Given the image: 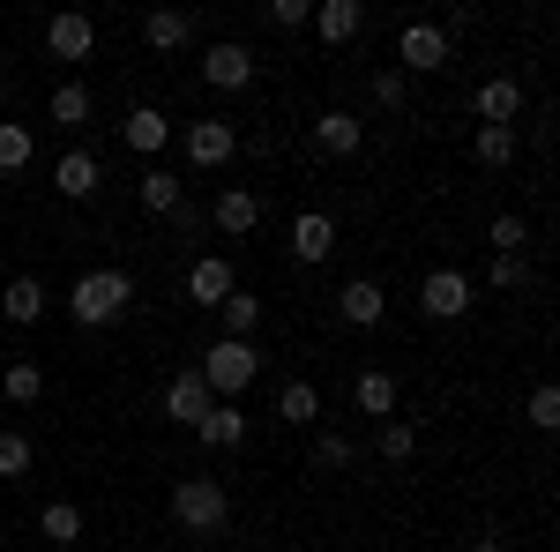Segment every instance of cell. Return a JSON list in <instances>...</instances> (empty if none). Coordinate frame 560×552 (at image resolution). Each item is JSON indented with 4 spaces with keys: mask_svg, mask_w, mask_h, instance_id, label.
Masks as SVG:
<instances>
[{
    "mask_svg": "<svg viewBox=\"0 0 560 552\" xmlns=\"http://www.w3.org/2000/svg\"><path fill=\"white\" fill-rule=\"evenodd\" d=\"M128 306H135V277L128 269H83V277L68 284V314H75L83 329H113Z\"/></svg>",
    "mask_w": 560,
    "mask_h": 552,
    "instance_id": "1",
    "label": "cell"
},
{
    "mask_svg": "<svg viewBox=\"0 0 560 552\" xmlns=\"http://www.w3.org/2000/svg\"><path fill=\"white\" fill-rule=\"evenodd\" d=\"M173 522H179V530H195V538H217V530L232 522V493H224V478H179V485H173Z\"/></svg>",
    "mask_w": 560,
    "mask_h": 552,
    "instance_id": "2",
    "label": "cell"
},
{
    "mask_svg": "<svg viewBox=\"0 0 560 552\" xmlns=\"http://www.w3.org/2000/svg\"><path fill=\"white\" fill-rule=\"evenodd\" d=\"M195 374H202V388H210L217 403H232V396L261 374V351H255V343H240V337H217L210 351H202V366H195Z\"/></svg>",
    "mask_w": 560,
    "mask_h": 552,
    "instance_id": "3",
    "label": "cell"
},
{
    "mask_svg": "<svg viewBox=\"0 0 560 552\" xmlns=\"http://www.w3.org/2000/svg\"><path fill=\"white\" fill-rule=\"evenodd\" d=\"M456 60V38L441 31V23H404L396 31V68L404 75H433V68H448Z\"/></svg>",
    "mask_w": 560,
    "mask_h": 552,
    "instance_id": "4",
    "label": "cell"
},
{
    "mask_svg": "<svg viewBox=\"0 0 560 552\" xmlns=\"http://www.w3.org/2000/svg\"><path fill=\"white\" fill-rule=\"evenodd\" d=\"M179 142H187V165L195 172H224L240 157V128H232V120H187Z\"/></svg>",
    "mask_w": 560,
    "mask_h": 552,
    "instance_id": "5",
    "label": "cell"
},
{
    "mask_svg": "<svg viewBox=\"0 0 560 552\" xmlns=\"http://www.w3.org/2000/svg\"><path fill=\"white\" fill-rule=\"evenodd\" d=\"M202 83H210L217 97L247 90V83H255V45H240V38H217L210 52H202Z\"/></svg>",
    "mask_w": 560,
    "mask_h": 552,
    "instance_id": "6",
    "label": "cell"
},
{
    "mask_svg": "<svg viewBox=\"0 0 560 552\" xmlns=\"http://www.w3.org/2000/svg\"><path fill=\"white\" fill-rule=\"evenodd\" d=\"M419 314L427 321H464L471 314V277L464 269H433L427 284H419Z\"/></svg>",
    "mask_w": 560,
    "mask_h": 552,
    "instance_id": "7",
    "label": "cell"
},
{
    "mask_svg": "<svg viewBox=\"0 0 560 552\" xmlns=\"http://www.w3.org/2000/svg\"><path fill=\"white\" fill-rule=\"evenodd\" d=\"M45 52H52V60H68V68L90 60V52H97V23H90L83 8H60V15L45 23Z\"/></svg>",
    "mask_w": 560,
    "mask_h": 552,
    "instance_id": "8",
    "label": "cell"
},
{
    "mask_svg": "<svg viewBox=\"0 0 560 552\" xmlns=\"http://www.w3.org/2000/svg\"><path fill=\"white\" fill-rule=\"evenodd\" d=\"M202 224H217L224 239H247L261 224V202H255V187H217V202H210V216Z\"/></svg>",
    "mask_w": 560,
    "mask_h": 552,
    "instance_id": "9",
    "label": "cell"
},
{
    "mask_svg": "<svg viewBox=\"0 0 560 552\" xmlns=\"http://www.w3.org/2000/svg\"><path fill=\"white\" fill-rule=\"evenodd\" d=\"M210 403H217V396L202 388V374H173V381H165V396H158V411H165L173 425H187V433L202 425V411H210Z\"/></svg>",
    "mask_w": 560,
    "mask_h": 552,
    "instance_id": "10",
    "label": "cell"
},
{
    "mask_svg": "<svg viewBox=\"0 0 560 552\" xmlns=\"http://www.w3.org/2000/svg\"><path fill=\"white\" fill-rule=\"evenodd\" d=\"M120 142H128L135 157H150V165H158V157H165V142H173V120H165L158 105H135L128 120H120Z\"/></svg>",
    "mask_w": 560,
    "mask_h": 552,
    "instance_id": "11",
    "label": "cell"
},
{
    "mask_svg": "<svg viewBox=\"0 0 560 552\" xmlns=\"http://www.w3.org/2000/svg\"><path fill=\"white\" fill-rule=\"evenodd\" d=\"M52 187H60L68 202H90V195L105 187V157H97V150H68V157L52 165Z\"/></svg>",
    "mask_w": 560,
    "mask_h": 552,
    "instance_id": "12",
    "label": "cell"
},
{
    "mask_svg": "<svg viewBox=\"0 0 560 552\" xmlns=\"http://www.w3.org/2000/svg\"><path fill=\"white\" fill-rule=\"evenodd\" d=\"M292 255H300L306 269L329 261V255H337V216H329V210H300V216H292Z\"/></svg>",
    "mask_w": 560,
    "mask_h": 552,
    "instance_id": "13",
    "label": "cell"
},
{
    "mask_svg": "<svg viewBox=\"0 0 560 552\" xmlns=\"http://www.w3.org/2000/svg\"><path fill=\"white\" fill-rule=\"evenodd\" d=\"M232 292H240V277H232V261H224V255H202L195 269H187V298H195V306H210V314H217Z\"/></svg>",
    "mask_w": 560,
    "mask_h": 552,
    "instance_id": "14",
    "label": "cell"
},
{
    "mask_svg": "<svg viewBox=\"0 0 560 552\" xmlns=\"http://www.w3.org/2000/svg\"><path fill=\"white\" fill-rule=\"evenodd\" d=\"M322 45H351L359 31H366V8L359 0H314V23H306Z\"/></svg>",
    "mask_w": 560,
    "mask_h": 552,
    "instance_id": "15",
    "label": "cell"
},
{
    "mask_svg": "<svg viewBox=\"0 0 560 552\" xmlns=\"http://www.w3.org/2000/svg\"><path fill=\"white\" fill-rule=\"evenodd\" d=\"M314 142H322L329 157H359V150H366V120L345 113V105H329V113L314 120Z\"/></svg>",
    "mask_w": 560,
    "mask_h": 552,
    "instance_id": "16",
    "label": "cell"
},
{
    "mask_svg": "<svg viewBox=\"0 0 560 552\" xmlns=\"http://www.w3.org/2000/svg\"><path fill=\"white\" fill-rule=\"evenodd\" d=\"M516 113H523V83L516 75L478 83V128H516Z\"/></svg>",
    "mask_w": 560,
    "mask_h": 552,
    "instance_id": "17",
    "label": "cell"
},
{
    "mask_svg": "<svg viewBox=\"0 0 560 552\" xmlns=\"http://www.w3.org/2000/svg\"><path fill=\"white\" fill-rule=\"evenodd\" d=\"M135 202L150 216H179V202H187V179L179 172H165V165H150L142 179H135Z\"/></svg>",
    "mask_w": 560,
    "mask_h": 552,
    "instance_id": "18",
    "label": "cell"
},
{
    "mask_svg": "<svg viewBox=\"0 0 560 552\" xmlns=\"http://www.w3.org/2000/svg\"><path fill=\"white\" fill-rule=\"evenodd\" d=\"M45 306H52V292H45L38 277H8V292H0V321L31 329V321H45Z\"/></svg>",
    "mask_w": 560,
    "mask_h": 552,
    "instance_id": "19",
    "label": "cell"
},
{
    "mask_svg": "<svg viewBox=\"0 0 560 552\" xmlns=\"http://www.w3.org/2000/svg\"><path fill=\"white\" fill-rule=\"evenodd\" d=\"M337 314H345L351 329H374V321L388 314V292L374 284V277H351L345 292H337Z\"/></svg>",
    "mask_w": 560,
    "mask_h": 552,
    "instance_id": "20",
    "label": "cell"
},
{
    "mask_svg": "<svg viewBox=\"0 0 560 552\" xmlns=\"http://www.w3.org/2000/svg\"><path fill=\"white\" fill-rule=\"evenodd\" d=\"M90 113H97V97H90V83H60L52 90V97H45V120H52V128H90Z\"/></svg>",
    "mask_w": 560,
    "mask_h": 552,
    "instance_id": "21",
    "label": "cell"
},
{
    "mask_svg": "<svg viewBox=\"0 0 560 552\" xmlns=\"http://www.w3.org/2000/svg\"><path fill=\"white\" fill-rule=\"evenodd\" d=\"M187 38H195V15H179V8H150L142 15V45L150 52H179Z\"/></svg>",
    "mask_w": 560,
    "mask_h": 552,
    "instance_id": "22",
    "label": "cell"
},
{
    "mask_svg": "<svg viewBox=\"0 0 560 552\" xmlns=\"http://www.w3.org/2000/svg\"><path fill=\"white\" fill-rule=\"evenodd\" d=\"M195 441H202V448H240V441H247V411H240V403H210L202 425H195Z\"/></svg>",
    "mask_w": 560,
    "mask_h": 552,
    "instance_id": "23",
    "label": "cell"
},
{
    "mask_svg": "<svg viewBox=\"0 0 560 552\" xmlns=\"http://www.w3.org/2000/svg\"><path fill=\"white\" fill-rule=\"evenodd\" d=\"M351 403H359L366 419H396V374H388V366H366V374L351 381Z\"/></svg>",
    "mask_w": 560,
    "mask_h": 552,
    "instance_id": "24",
    "label": "cell"
},
{
    "mask_svg": "<svg viewBox=\"0 0 560 552\" xmlns=\"http://www.w3.org/2000/svg\"><path fill=\"white\" fill-rule=\"evenodd\" d=\"M38 538L45 545H83V508H75V501H45L38 508Z\"/></svg>",
    "mask_w": 560,
    "mask_h": 552,
    "instance_id": "25",
    "label": "cell"
},
{
    "mask_svg": "<svg viewBox=\"0 0 560 552\" xmlns=\"http://www.w3.org/2000/svg\"><path fill=\"white\" fill-rule=\"evenodd\" d=\"M277 419H284V425H314V419H322V388H314V381H284V388H277Z\"/></svg>",
    "mask_w": 560,
    "mask_h": 552,
    "instance_id": "26",
    "label": "cell"
},
{
    "mask_svg": "<svg viewBox=\"0 0 560 552\" xmlns=\"http://www.w3.org/2000/svg\"><path fill=\"white\" fill-rule=\"evenodd\" d=\"M217 314H224V337L255 343V329H261V298H255V292H232L224 306H217Z\"/></svg>",
    "mask_w": 560,
    "mask_h": 552,
    "instance_id": "27",
    "label": "cell"
},
{
    "mask_svg": "<svg viewBox=\"0 0 560 552\" xmlns=\"http://www.w3.org/2000/svg\"><path fill=\"white\" fill-rule=\"evenodd\" d=\"M471 150H478V165H493V172H501V165H516L523 134H516V128H478V134H471Z\"/></svg>",
    "mask_w": 560,
    "mask_h": 552,
    "instance_id": "28",
    "label": "cell"
},
{
    "mask_svg": "<svg viewBox=\"0 0 560 552\" xmlns=\"http://www.w3.org/2000/svg\"><path fill=\"white\" fill-rule=\"evenodd\" d=\"M0 388H8V403H38L45 396V366L38 359H15V366L0 374Z\"/></svg>",
    "mask_w": 560,
    "mask_h": 552,
    "instance_id": "29",
    "label": "cell"
},
{
    "mask_svg": "<svg viewBox=\"0 0 560 552\" xmlns=\"http://www.w3.org/2000/svg\"><path fill=\"white\" fill-rule=\"evenodd\" d=\"M374 448H382V463H411V448H419V425H411V419H382Z\"/></svg>",
    "mask_w": 560,
    "mask_h": 552,
    "instance_id": "30",
    "label": "cell"
},
{
    "mask_svg": "<svg viewBox=\"0 0 560 552\" xmlns=\"http://www.w3.org/2000/svg\"><path fill=\"white\" fill-rule=\"evenodd\" d=\"M31 463H38V448H31V433H15V425H0V478H23Z\"/></svg>",
    "mask_w": 560,
    "mask_h": 552,
    "instance_id": "31",
    "label": "cell"
},
{
    "mask_svg": "<svg viewBox=\"0 0 560 552\" xmlns=\"http://www.w3.org/2000/svg\"><path fill=\"white\" fill-rule=\"evenodd\" d=\"M31 150H38V142H31L23 120H0V172H23V165H31Z\"/></svg>",
    "mask_w": 560,
    "mask_h": 552,
    "instance_id": "32",
    "label": "cell"
},
{
    "mask_svg": "<svg viewBox=\"0 0 560 552\" xmlns=\"http://www.w3.org/2000/svg\"><path fill=\"white\" fill-rule=\"evenodd\" d=\"M523 419H530V433H553V425H560V388L538 381V388H530V403H523Z\"/></svg>",
    "mask_w": 560,
    "mask_h": 552,
    "instance_id": "33",
    "label": "cell"
},
{
    "mask_svg": "<svg viewBox=\"0 0 560 552\" xmlns=\"http://www.w3.org/2000/svg\"><path fill=\"white\" fill-rule=\"evenodd\" d=\"M314 463H322V470H351V463H359L351 433H314Z\"/></svg>",
    "mask_w": 560,
    "mask_h": 552,
    "instance_id": "34",
    "label": "cell"
},
{
    "mask_svg": "<svg viewBox=\"0 0 560 552\" xmlns=\"http://www.w3.org/2000/svg\"><path fill=\"white\" fill-rule=\"evenodd\" d=\"M261 23H269V31H306V23H314V0H269Z\"/></svg>",
    "mask_w": 560,
    "mask_h": 552,
    "instance_id": "35",
    "label": "cell"
},
{
    "mask_svg": "<svg viewBox=\"0 0 560 552\" xmlns=\"http://www.w3.org/2000/svg\"><path fill=\"white\" fill-rule=\"evenodd\" d=\"M374 105L404 113V105H411V75H404V68H382V75H374Z\"/></svg>",
    "mask_w": 560,
    "mask_h": 552,
    "instance_id": "36",
    "label": "cell"
},
{
    "mask_svg": "<svg viewBox=\"0 0 560 552\" xmlns=\"http://www.w3.org/2000/svg\"><path fill=\"white\" fill-rule=\"evenodd\" d=\"M523 239H530V224H523V216H493V232H486V247H493V255H523Z\"/></svg>",
    "mask_w": 560,
    "mask_h": 552,
    "instance_id": "37",
    "label": "cell"
},
{
    "mask_svg": "<svg viewBox=\"0 0 560 552\" xmlns=\"http://www.w3.org/2000/svg\"><path fill=\"white\" fill-rule=\"evenodd\" d=\"M523 277H530V261H523V255H493V261H486V284H493V292H516Z\"/></svg>",
    "mask_w": 560,
    "mask_h": 552,
    "instance_id": "38",
    "label": "cell"
},
{
    "mask_svg": "<svg viewBox=\"0 0 560 552\" xmlns=\"http://www.w3.org/2000/svg\"><path fill=\"white\" fill-rule=\"evenodd\" d=\"M464 552H509V545H501V538H478V545H464Z\"/></svg>",
    "mask_w": 560,
    "mask_h": 552,
    "instance_id": "39",
    "label": "cell"
}]
</instances>
